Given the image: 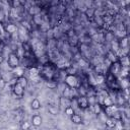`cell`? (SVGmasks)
Segmentation results:
<instances>
[{"label": "cell", "instance_id": "cell-1", "mask_svg": "<svg viewBox=\"0 0 130 130\" xmlns=\"http://www.w3.org/2000/svg\"><path fill=\"white\" fill-rule=\"evenodd\" d=\"M64 81H65V84L70 88L76 89V88L80 87L79 80H78V78H77V76L75 74H66Z\"/></svg>", "mask_w": 130, "mask_h": 130}, {"label": "cell", "instance_id": "cell-2", "mask_svg": "<svg viewBox=\"0 0 130 130\" xmlns=\"http://www.w3.org/2000/svg\"><path fill=\"white\" fill-rule=\"evenodd\" d=\"M7 64L10 68L12 69H15L17 68L18 66H20V59L17 57V55L14 53V52H11L9 55H8V58H7Z\"/></svg>", "mask_w": 130, "mask_h": 130}, {"label": "cell", "instance_id": "cell-3", "mask_svg": "<svg viewBox=\"0 0 130 130\" xmlns=\"http://www.w3.org/2000/svg\"><path fill=\"white\" fill-rule=\"evenodd\" d=\"M121 70H122V66L121 64L119 63V61H116V62H113L110 66V73L112 75H114L115 77L118 76L120 73H121Z\"/></svg>", "mask_w": 130, "mask_h": 130}, {"label": "cell", "instance_id": "cell-4", "mask_svg": "<svg viewBox=\"0 0 130 130\" xmlns=\"http://www.w3.org/2000/svg\"><path fill=\"white\" fill-rule=\"evenodd\" d=\"M4 29L8 36H15L18 32V27L14 23H7L4 25Z\"/></svg>", "mask_w": 130, "mask_h": 130}, {"label": "cell", "instance_id": "cell-5", "mask_svg": "<svg viewBox=\"0 0 130 130\" xmlns=\"http://www.w3.org/2000/svg\"><path fill=\"white\" fill-rule=\"evenodd\" d=\"M77 105L81 110H85L89 107V102L85 95H80L77 99Z\"/></svg>", "mask_w": 130, "mask_h": 130}, {"label": "cell", "instance_id": "cell-6", "mask_svg": "<svg viewBox=\"0 0 130 130\" xmlns=\"http://www.w3.org/2000/svg\"><path fill=\"white\" fill-rule=\"evenodd\" d=\"M12 89H13V93L18 98V99H21L23 95H24V88L16 82V84L14 86H12Z\"/></svg>", "mask_w": 130, "mask_h": 130}, {"label": "cell", "instance_id": "cell-7", "mask_svg": "<svg viewBox=\"0 0 130 130\" xmlns=\"http://www.w3.org/2000/svg\"><path fill=\"white\" fill-rule=\"evenodd\" d=\"M42 122H43V119H42V117H41L40 115L36 114V115H34V116L31 117V121H30V123H31V125H34L35 127H39V126H41V125H42Z\"/></svg>", "mask_w": 130, "mask_h": 130}, {"label": "cell", "instance_id": "cell-8", "mask_svg": "<svg viewBox=\"0 0 130 130\" xmlns=\"http://www.w3.org/2000/svg\"><path fill=\"white\" fill-rule=\"evenodd\" d=\"M106 112L107 114L109 115V117H112L116 112H118V108L116 105H112V106H109V107H106Z\"/></svg>", "mask_w": 130, "mask_h": 130}, {"label": "cell", "instance_id": "cell-9", "mask_svg": "<svg viewBox=\"0 0 130 130\" xmlns=\"http://www.w3.org/2000/svg\"><path fill=\"white\" fill-rule=\"evenodd\" d=\"M27 12H28V14H30V15H32V16H37V15H39V13L41 12V9H40V7H38V6H30V7L28 8Z\"/></svg>", "mask_w": 130, "mask_h": 130}, {"label": "cell", "instance_id": "cell-10", "mask_svg": "<svg viewBox=\"0 0 130 130\" xmlns=\"http://www.w3.org/2000/svg\"><path fill=\"white\" fill-rule=\"evenodd\" d=\"M118 46H119V49H122V50L127 49V47H128V38L125 37V38L121 39L118 42Z\"/></svg>", "mask_w": 130, "mask_h": 130}, {"label": "cell", "instance_id": "cell-11", "mask_svg": "<svg viewBox=\"0 0 130 130\" xmlns=\"http://www.w3.org/2000/svg\"><path fill=\"white\" fill-rule=\"evenodd\" d=\"M71 102L72 101L70 99H67V98H64V96L60 98V106H63L64 108H67V107L71 106Z\"/></svg>", "mask_w": 130, "mask_h": 130}, {"label": "cell", "instance_id": "cell-12", "mask_svg": "<svg viewBox=\"0 0 130 130\" xmlns=\"http://www.w3.org/2000/svg\"><path fill=\"white\" fill-rule=\"evenodd\" d=\"M70 119H71V121L74 123V124H81L82 123V118H81V116L80 115H78V114H74V115H72L71 117H70Z\"/></svg>", "mask_w": 130, "mask_h": 130}, {"label": "cell", "instance_id": "cell-13", "mask_svg": "<svg viewBox=\"0 0 130 130\" xmlns=\"http://www.w3.org/2000/svg\"><path fill=\"white\" fill-rule=\"evenodd\" d=\"M106 125H107L109 128H114V127H116L117 122H116V120H115L113 117H109V118L106 120Z\"/></svg>", "mask_w": 130, "mask_h": 130}, {"label": "cell", "instance_id": "cell-14", "mask_svg": "<svg viewBox=\"0 0 130 130\" xmlns=\"http://www.w3.org/2000/svg\"><path fill=\"white\" fill-rule=\"evenodd\" d=\"M30 108L32 109V110H39L40 108H41V102L38 100V99H34L32 101H31V103H30Z\"/></svg>", "mask_w": 130, "mask_h": 130}, {"label": "cell", "instance_id": "cell-15", "mask_svg": "<svg viewBox=\"0 0 130 130\" xmlns=\"http://www.w3.org/2000/svg\"><path fill=\"white\" fill-rule=\"evenodd\" d=\"M107 59H108L111 63H113V62H116V61H117L116 55H115V53H114L113 51H108V52H107Z\"/></svg>", "mask_w": 130, "mask_h": 130}, {"label": "cell", "instance_id": "cell-16", "mask_svg": "<svg viewBox=\"0 0 130 130\" xmlns=\"http://www.w3.org/2000/svg\"><path fill=\"white\" fill-rule=\"evenodd\" d=\"M17 83H19L23 88H25V87L27 86V78L24 77V76L18 77V78H17Z\"/></svg>", "mask_w": 130, "mask_h": 130}, {"label": "cell", "instance_id": "cell-17", "mask_svg": "<svg viewBox=\"0 0 130 130\" xmlns=\"http://www.w3.org/2000/svg\"><path fill=\"white\" fill-rule=\"evenodd\" d=\"M14 72H15V77H21V76H23V73H24V69L22 68V67H20V66H18L17 68H15L14 69Z\"/></svg>", "mask_w": 130, "mask_h": 130}, {"label": "cell", "instance_id": "cell-18", "mask_svg": "<svg viewBox=\"0 0 130 130\" xmlns=\"http://www.w3.org/2000/svg\"><path fill=\"white\" fill-rule=\"evenodd\" d=\"M112 105H113V100L111 99V96L106 95L105 99H104V106L105 107H109V106H112Z\"/></svg>", "mask_w": 130, "mask_h": 130}, {"label": "cell", "instance_id": "cell-19", "mask_svg": "<svg viewBox=\"0 0 130 130\" xmlns=\"http://www.w3.org/2000/svg\"><path fill=\"white\" fill-rule=\"evenodd\" d=\"M64 112H65V114H66L67 116H69V117H71L72 115H74V114H75L74 109H73L71 106H69V107L65 108V109H64Z\"/></svg>", "mask_w": 130, "mask_h": 130}, {"label": "cell", "instance_id": "cell-20", "mask_svg": "<svg viewBox=\"0 0 130 130\" xmlns=\"http://www.w3.org/2000/svg\"><path fill=\"white\" fill-rule=\"evenodd\" d=\"M46 85H47V87H49L50 89H54V88H56V87L58 86V83H57L56 81L50 80V81H47V82H46Z\"/></svg>", "mask_w": 130, "mask_h": 130}, {"label": "cell", "instance_id": "cell-21", "mask_svg": "<svg viewBox=\"0 0 130 130\" xmlns=\"http://www.w3.org/2000/svg\"><path fill=\"white\" fill-rule=\"evenodd\" d=\"M48 112H49L50 114H52V115H57L58 112H59V110H58L57 107L51 105V106H49V108H48Z\"/></svg>", "mask_w": 130, "mask_h": 130}, {"label": "cell", "instance_id": "cell-22", "mask_svg": "<svg viewBox=\"0 0 130 130\" xmlns=\"http://www.w3.org/2000/svg\"><path fill=\"white\" fill-rule=\"evenodd\" d=\"M9 4H10V5L12 6V8H14V9L19 8V7L21 6V2H20L19 0H13V1L9 2Z\"/></svg>", "mask_w": 130, "mask_h": 130}, {"label": "cell", "instance_id": "cell-23", "mask_svg": "<svg viewBox=\"0 0 130 130\" xmlns=\"http://www.w3.org/2000/svg\"><path fill=\"white\" fill-rule=\"evenodd\" d=\"M101 112H102V107H101V105H100L99 103H95V104L93 105V113L96 114V115H99V114H101Z\"/></svg>", "mask_w": 130, "mask_h": 130}, {"label": "cell", "instance_id": "cell-24", "mask_svg": "<svg viewBox=\"0 0 130 130\" xmlns=\"http://www.w3.org/2000/svg\"><path fill=\"white\" fill-rule=\"evenodd\" d=\"M21 48L23 49V51H24V53H29L30 52V46H29V44L27 43V42H24V43H22V45H21Z\"/></svg>", "mask_w": 130, "mask_h": 130}, {"label": "cell", "instance_id": "cell-25", "mask_svg": "<svg viewBox=\"0 0 130 130\" xmlns=\"http://www.w3.org/2000/svg\"><path fill=\"white\" fill-rule=\"evenodd\" d=\"M31 126V123L28 122V121H24L22 124H21V130H29Z\"/></svg>", "mask_w": 130, "mask_h": 130}, {"label": "cell", "instance_id": "cell-26", "mask_svg": "<svg viewBox=\"0 0 130 130\" xmlns=\"http://www.w3.org/2000/svg\"><path fill=\"white\" fill-rule=\"evenodd\" d=\"M114 38H115L114 34H112V32H107V34H106V41H108V42H113V41H114Z\"/></svg>", "mask_w": 130, "mask_h": 130}, {"label": "cell", "instance_id": "cell-27", "mask_svg": "<svg viewBox=\"0 0 130 130\" xmlns=\"http://www.w3.org/2000/svg\"><path fill=\"white\" fill-rule=\"evenodd\" d=\"M5 86H6V81L2 77H0V90H3Z\"/></svg>", "mask_w": 130, "mask_h": 130}, {"label": "cell", "instance_id": "cell-28", "mask_svg": "<svg viewBox=\"0 0 130 130\" xmlns=\"http://www.w3.org/2000/svg\"><path fill=\"white\" fill-rule=\"evenodd\" d=\"M67 36H68V38H69V39H70V38H72V37H75L76 35H75L74 29H69V30H68V32H67Z\"/></svg>", "mask_w": 130, "mask_h": 130}, {"label": "cell", "instance_id": "cell-29", "mask_svg": "<svg viewBox=\"0 0 130 130\" xmlns=\"http://www.w3.org/2000/svg\"><path fill=\"white\" fill-rule=\"evenodd\" d=\"M85 12H86V14H87V15H89L88 17L94 16V10H93V9H87Z\"/></svg>", "mask_w": 130, "mask_h": 130}, {"label": "cell", "instance_id": "cell-30", "mask_svg": "<svg viewBox=\"0 0 130 130\" xmlns=\"http://www.w3.org/2000/svg\"><path fill=\"white\" fill-rule=\"evenodd\" d=\"M16 82H17V77H13V78H11V80H10L9 84H10V85H12V86H14V85L16 84Z\"/></svg>", "mask_w": 130, "mask_h": 130}, {"label": "cell", "instance_id": "cell-31", "mask_svg": "<svg viewBox=\"0 0 130 130\" xmlns=\"http://www.w3.org/2000/svg\"><path fill=\"white\" fill-rule=\"evenodd\" d=\"M3 48H4V44H3V42H2V41H0V54H1L2 50H3Z\"/></svg>", "mask_w": 130, "mask_h": 130}, {"label": "cell", "instance_id": "cell-32", "mask_svg": "<svg viewBox=\"0 0 130 130\" xmlns=\"http://www.w3.org/2000/svg\"><path fill=\"white\" fill-rule=\"evenodd\" d=\"M2 61H3V56L0 54V63H2Z\"/></svg>", "mask_w": 130, "mask_h": 130}]
</instances>
